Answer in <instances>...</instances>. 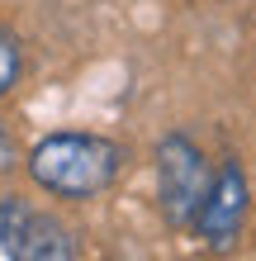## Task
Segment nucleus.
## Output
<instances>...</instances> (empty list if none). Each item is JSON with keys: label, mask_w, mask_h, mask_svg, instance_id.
<instances>
[{"label": "nucleus", "mask_w": 256, "mask_h": 261, "mask_svg": "<svg viewBox=\"0 0 256 261\" xmlns=\"http://www.w3.org/2000/svg\"><path fill=\"white\" fill-rule=\"evenodd\" d=\"M29 176L43 190L67 195V199H90L109 190L124 171V147L100 133H48L29 152Z\"/></svg>", "instance_id": "obj_1"}, {"label": "nucleus", "mask_w": 256, "mask_h": 261, "mask_svg": "<svg viewBox=\"0 0 256 261\" xmlns=\"http://www.w3.org/2000/svg\"><path fill=\"white\" fill-rule=\"evenodd\" d=\"M0 252L10 261H76V233L19 195L0 199Z\"/></svg>", "instance_id": "obj_2"}, {"label": "nucleus", "mask_w": 256, "mask_h": 261, "mask_svg": "<svg viewBox=\"0 0 256 261\" xmlns=\"http://www.w3.org/2000/svg\"><path fill=\"white\" fill-rule=\"evenodd\" d=\"M209 180H214V176H209L204 152L194 147L185 133L161 138V147H157V199H161V214H166L171 228L194 223Z\"/></svg>", "instance_id": "obj_3"}, {"label": "nucleus", "mask_w": 256, "mask_h": 261, "mask_svg": "<svg viewBox=\"0 0 256 261\" xmlns=\"http://www.w3.org/2000/svg\"><path fill=\"white\" fill-rule=\"evenodd\" d=\"M247 204H251V195H247V176H242V166H237V162H223V171L209 180L204 204H200V214H194V228H200V238H204L214 252H228L233 242H237V233H242Z\"/></svg>", "instance_id": "obj_4"}, {"label": "nucleus", "mask_w": 256, "mask_h": 261, "mask_svg": "<svg viewBox=\"0 0 256 261\" xmlns=\"http://www.w3.org/2000/svg\"><path fill=\"white\" fill-rule=\"evenodd\" d=\"M19 67H24V53H19V38L10 34V29H0V100L14 90L19 81Z\"/></svg>", "instance_id": "obj_5"}, {"label": "nucleus", "mask_w": 256, "mask_h": 261, "mask_svg": "<svg viewBox=\"0 0 256 261\" xmlns=\"http://www.w3.org/2000/svg\"><path fill=\"white\" fill-rule=\"evenodd\" d=\"M14 162H19V143L10 138V128L0 124V176L5 171H14Z\"/></svg>", "instance_id": "obj_6"}]
</instances>
